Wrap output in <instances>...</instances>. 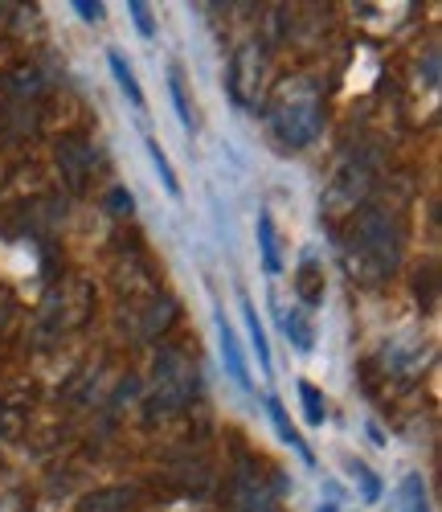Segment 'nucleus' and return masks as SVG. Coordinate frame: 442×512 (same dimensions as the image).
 <instances>
[{"label": "nucleus", "instance_id": "b1692460", "mask_svg": "<svg viewBox=\"0 0 442 512\" xmlns=\"http://www.w3.org/2000/svg\"><path fill=\"white\" fill-rule=\"evenodd\" d=\"M9 316H13V300H9V291H0V328L9 324Z\"/></svg>", "mask_w": 442, "mask_h": 512}, {"label": "nucleus", "instance_id": "ddd939ff", "mask_svg": "<svg viewBox=\"0 0 442 512\" xmlns=\"http://www.w3.org/2000/svg\"><path fill=\"white\" fill-rule=\"evenodd\" d=\"M242 316H246V328H250V345H254V353H258V365L271 369V345H267V332H262V320H258V312L250 308V300H242Z\"/></svg>", "mask_w": 442, "mask_h": 512}, {"label": "nucleus", "instance_id": "4468645a", "mask_svg": "<svg viewBox=\"0 0 442 512\" xmlns=\"http://www.w3.org/2000/svg\"><path fill=\"white\" fill-rule=\"evenodd\" d=\"M107 62H111V74H115V82H119V87L127 91V99H131V103H136V107H144V91H140V82H136V74H131V66L123 62V54H111Z\"/></svg>", "mask_w": 442, "mask_h": 512}, {"label": "nucleus", "instance_id": "f8f14e48", "mask_svg": "<svg viewBox=\"0 0 442 512\" xmlns=\"http://www.w3.org/2000/svg\"><path fill=\"white\" fill-rule=\"evenodd\" d=\"M397 512H430V504H426V484H422L418 472H410V476L402 480V492H397Z\"/></svg>", "mask_w": 442, "mask_h": 512}, {"label": "nucleus", "instance_id": "6e6552de", "mask_svg": "<svg viewBox=\"0 0 442 512\" xmlns=\"http://www.w3.org/2000/svg\"><path fill=\"white\" fill-rule=\"evenodd\" d=\"M136 500H140L136 488L115 484V488H99V492H91V496L78 504V512H131V508H136Z\"/></svg>", "mask_w": 442, "mask_h": 512}, {"label": "nucleus", "instance_id": "f03ea898", "mask_svg": "<svg viewBox=\"0 0 442 512\" xmlns=\"http://www.w3.org/2000/svg\"><path fill=\"white\" fill-rule=\"evenodd\" d=\"M267 119H271V132L287 148H307L320 136V127H324V99L316 91V82L283 78L275 87V95H271Z\"/></svg>", "mask_w": 442, "mask_h": 512}, {"label": "nucleus", "instance_id": "f257e3e1", "mask_svg": "<svg viewBox=\"0 0 442 512\" xmlns=\"http://www.w3.org/2000/svg\"><path fill=\"white\" fill-rule=\"evenodd\" d=\"M348 275L361 283H381L402 263V226L385 209H361V218L352 222L348 246H344Z\"/></svg>", "mask_w": 442, "mask_h": 512}, {"label": "nucleus", "instance_id": "f3484780", "mask_svg": "<svg viewBox=\"0 0 442 512\" xmlns=\"http://www.w3.org/2000/svg\"><path fill=\"white\" fill-rule=\"evenodd\" d=\"M267 410H271V418H275V431H279V439H283V443H291L295 451H303V455H307V447H303V439L295 435V426H291V418H287L283 402H279V398H267Z\"/></svg>", "mask_w": 442, "mask_h": 512}, {"label": "nucleus", "instance_id": "0eeeda50", "mask_svg": "<svg viewBox=\"0 0 442 512\" xmlns=\"http://www.w3.org/2000/svg\"><path fill=\"white\" fill-rule=\"evenodd\" d=\"M324 291H328V279H324V267L307 254V259L299 263V271H295V295H299V304H303V312H316L320 304H324Z\"/></svg>", "mask_w": 442, "mask_h": 512}, {"label": "nucleus", "instance_id": "4be33fe9", "mask_svg": "<svg viewBox=\"0 0 442 512\" xmlns=\"http://www.w3.org/2000/svg\"><path fill=\"white\" fill-rule=\"evenodd\" d=\"M131 17H136V25H140V33L144 37H156V21H152V13H148V5H144V0H131Z\"/></svg>", "mask_w": 442, "mask_h": 512}, {"label": "nucleus", "instance_id": "393cba45", "mask_svg": "<svg viewBox=\"0 0 442 512\" xmlns=\"http://www.w3.org/2000/svg\"><path fill=\"white\" fill-rule=\"evenodd\" d=\"M0 512H21V500H13V504H9V496L0 492Z\"/></svg>", "mask_w": 442, "mask_h": 512}, {"label": "nucleus", "instance_id": "6ab92c4d", "mask_svg": "<svg viewBox=\"0 0 442 512\" xmlns=\"http://www.w3.org/2000/svg\"><path fill=\"white\" fill-rule=\"evenodd\" d=\"M107 209L115 213V218H131V213H136V197H131L123 185H115V189L107 193Z\"/></svg>", "mask_w": 442, "mask_h": 512}, {"label": "nucleus", "instance_id": "39448f33", "mask_svg": "<svg viewBox=\"0 0 442 512\" xmlns=\"http://www.w3.org/2000/svg\"><path fill=\"white\" fill-rule=\"evenodd\" d=\"M262 70H267V58H262L258 41H246V46L234 54V74H230V91L242 107L258 103V87H262Z\"/></svg>", "mask_w": 442, "mask_h": 512}, {"label": "nucleus", "instance_id": "a211bd4d", "mask_svg": "<svg viewBox=\"0 0 442 512\" xmlns=\"http://www.w3.org/2000/svg\"><path fill=\"white\" fill-rule=\"evenodd\" d=\"M148 156H152V164H156V173H160V181H164V189L176 197L181 193V181H176V173H172V164H168V156L160 152V144L156 140H148Z\"/></svg>", "mask_w": 442, "mask_h": 512}, {"label": "nucleus", "instance_id": "20e7f679", "mask_svg": "<svg viewBox=\"0 0 442 512\" xmlns=\"http://www.w3.org/2000/svg\"><path fill=\"white\" fill-rule=\"evenodd\" d=\"M197 390V365L181 353V349H164L156 357V377H152V398H148V410L152 414H172V410H181L189 406Z\"/></svg>", "mask_w": 442, "mask_h": 512}, {"label": "nucleus", "instance_id": "9d476101", "mask_svg": "<svg viewBox=\"0 0 442 512\" xmlns=\"http://www.w3.org/2000/svg\"><path fill=\"white\" fill-rule=\"evenodd\" d=\"M254 238H258V250H262V271H267V275H279V271H283V259H279V242H275V222H271V213H258Z\"/></svg>", "mask_w": 442, "mask_h": 512}, {"label": "nucleus", "instance_id": "423d86ee", "mask_svg": "<svg viewBox=\"0 0 442 512\" xmlns=\"http://www.w3.org/2000/svg\"><path fill=\"white\" fill-rule=\"evenodd\" d=\"M58 173H62L70 193L86 189V181H91V173H95V152H91V144H86L82 136H66L58 144Z\"/></svg>", "mask_w": 442, "mask_h": 512}, {"label": "nucleus", "instance_id": "5701e85b", "mask_svg": "<svg viewBox=\"0 0 442 512\" xmlns=\"http://www.w3.org/2000/svg\"><path fill=\"white\" fill-rule=\"evenodd\" d=\"M82 21H103V5H99V0H74V5H70Z\"/></svg>", "mask_w": 442, "mask_h": 512}, {"label": "nucleus", "instance_id": "412c9836", "mask_svg": "<svg viewBox=\"0 0 442 512\" xmlns=\"http://www.w3.org/2000/svg\"><path fill=\"white\" fill-rule=\"evenodd\" d=\"M348 467H352V476H357V480L365 484V500H381V480L369 472V467H365L361 459H357V463H348Z\"/></svg>", "mask_w": 442, "mask_h": 512}, {"label": "nucleus", "instance_id": "1a4fd4ad", "mask_svg": "<svg viewBox=\"0 0 442 512\" xmlns=\"http://www.w3.org/2000/svg\"><path fill=\"white\" fill-rule=\"evenodd\" d=\"M217 349H221V361H226L230 377L238 381L242 390H250V377H246V361H242V349H238V336H234V328L226 324V316H221V312H217Z\"/></svg>", "mask_w": 442, "mask_h": 512}, {"label": "nucleus", "instance_id": "aec40b11", "mask_svg": "<svg viewBox=\"0 0 442 512\" xmlns=\"http://www.w3.org/2000/svg\"><path fill=\"white\" fill-rule=\"evenodd\" d=\"M168 91H172V107H176V119L185 123V132H193V115H189V103H185V91H181V78H168Z\"/></svg>", "mask_w": 442, "mask_h": 512}, {"label": "nucleus", "instance_id": "9b49d317", "mask_svg": "<svg viewBox=\"0 0 442 512\" xmlns=\"http://www.w3.org/2000/svg\"><path fill=\"white\" fill-rule=\"evenodd\" d=\"M279 320H283V332H287V345H295L299 353H312V345H316V328H312V320H307L299 308H283L279 312Z\"/></svg>", "mask_w": 442, "mask_h": 512}, {"label": "nucleus", "instance_id": "a878e982", "mask_svg": "<svg viewBox=\"0 0 442 512\" xmlns=\"http://www.w3.org/2000/svg\"><path fill=\"white\" fill-rule=\"evenodd\" d=\"M320 512H340V508H336V504H324V508H320Z\"/></svg>", "mask_w": 442, "mask_h": 512}, {"label": "nucleus", "instance_id": "dca6fc26", "mask_svg": "<svg viewBox=\"0 0 442 512\" xmlns=\"http://www.w3.org/2000/svg\"><path fill=\"white\" fill-rule=\"evenodd\" d=\"M299 398H303V414H307V422H312V426H324L328 406H324V394L312 386V381H299Z\"/></svg>", "mask_w": 442, "mask_h": 512}, {"label": "nucleus", "instance_id": "7ed1b4c3", "mask_svg": "<svg viewBox=\"0 0 442 512\" xmlns=\"http://www.w3.org/2000/svg\"><path fill=\"white\" fill-rule=\"evenodd\" d=\"M377 181V164L365 156V152H344L336 164H332V173H328V185H324V218L336 222L344 218V213H357L369 197Z\"/></svg>", "mask_w": 442, "mask_h": 512}, {"label": "nucleus", "instance_id": "2eb2a0df", "mask_svg": "<svg viewBox=\"0 0 442 512\" xmlns=\"http://www.w3.org/2000/svg\"><path fill=\"white\" fill-rule=\"evenodd\" d=\"M176 320V304L172 300H152V308H148V316H144V336H160L168 324Z\"/></svg>", "mask_w": 442, "mask_h": 512}]
</instances>
